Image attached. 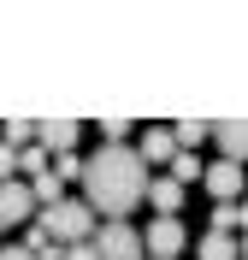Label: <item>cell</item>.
I'll list each match as a JSON object with an SVG mask.
<instances>
[{"instance_id":"8","label":"cell","mask_w":248,"mask_h":260,"mask_svg":"<svg viewBox=\"0 0 248 260\" xmlns=\"http://www.w3.org/2000/svg\"><path fill=\"white\" fill-rule=\"evenodd\" d=\"M213 136L231 166H248V118H225V124H213Z\"/></svg>"},{"instance_id":"6","label":"cell","mask_w":248,"mask_h":260,"mask_svg":"<svg viewBox=\"0 0 248 260\" xmlns=\"http://www.w3.org/2000/svg\"><path fill=\"white\" fill-rule=\"evenodd\" d=\"M77 136H83L77 118H42L36 124V148H48V154H77Z\"/></svg>"},{"instance_id":"17","label":"cell","mask_w":248,"mask_h":260,"mask_svg":"<svg viewBox=\"0 0 248 260\" xmlns=\"http://www.w3.org/2000/svg\"><path fill=\"white\" fill-rule=\"evenodd\" d=\"M213 231L219 237H236V201H219L213 207Z\"/></svg>"},{"instance_id":"24","label":"cell","mask_w":248,"mask_h":260,"mask_svg":"<svg viewBox=\"0 0 248 260\" xmlns=\"http://www.w3.org/2000/svg\"><path fill=\"white\" fill-rule=\"evenodd\" d=\"M242 260H248V243H242Z\"/></svg>"},{"instance_id":"7","label":"cell","mask_w":248,"mask_h":260,"mask_svg":"<svg viewBox=\"0 0 248 260\" xmlns=\"http://www.w3.org/2000/svg\"><path fill=\"white\" fill-rule=\"evenodd\" d=\"M201 183H207V195L213 201H242V166H231V160H219V166H201Z\"/></svg>"},{"instance_id":"13","label":"cell","mask_w":248,"mask_h":260,"mask_svg":"<svg viewBox=\"0 0 248 260\" xmlns=\"http://www.w3.org/2000/svg\"><path fill=\"white\" fill-rule=\"evenodd\" d=\"M18 172H24L30 183H36V178H48V148H36V142H30V148H18Z\"/></svg>"},{"instance_id":"9","label":"cell","mask_w":248,"mask_h":260,"mask_svg":"<svg viewBox=\"0 0 248 260\" xmlns=\"http://www.w3.org/2000/svg\"><path fill=\"white\" fill-rule=\"evenodd\" d=\"M148 201H154V213H160V219H178L183 183H171V178H148Z\"/></svg>"},{"instance_id":"16","label":"cell","mask_w":248,"mask_h":260,"mask_svg":"<svg viewBox=\"0 0 248 260\" xmlns=\"http://www.w3.org/2000/svg\"><path fill=\"white\" fill-rule=\"evenodd\" d=\"M130 118H100V136H107V148H124V136H130Z\"/></svg>"},{"instance_id":"4","label":"cell","mask_w":248,"mask_h":260,"mask_svg":"<svg viewBox=\"0 0 248 260\" xmlns=\"http://www.w3.org/2000/svg\"><path fill=\"white\" fill-rule=\"evenodd\" d=\"M36 219V195L24 178H6L0 183V225H30Z\"/></svg>"},{"instance_id":"14","label":"cell","mask_w":248,"mask_h":260,"mask_svg":"<svg viewBox=\"0 0 248 260\" xmlns=\"http://www.w3.org/2000/svg\"><path fill=\"white\" fill-rule=\"evenodd\" d=\"M0 142H6V148H30L36 142V124H30V118H6V136H0Z\"/></svg>"},{"instance_id":"22","label":"cell","mask_w":248,"mask_h":260,"mask_svg":"<svg viewBox=\"0 0 248 260\" xmlns=\"http://www.w3.org/2000/svg\"><path fill=\"white\" fill-rule=\"evenodd\" d=\"M36 260H65V248L53 243V248H42V254H36Z\"/></svg>"},{"instance_id":"19","label":"cell","mask_w":248,"mask_h":260,"mask_svg":"<svg viewBox=\"0 0 248 260\" xmlns=\"http://www.w3.org/2000/svg\"><path fill=\"white\" fill-rule=\"evenodd\" d=\"M6 178H18V148L0 142V183H6Z\"/></svg>"},{"instance_id":"23","label":"cell","mask_w":248,"mask_h":260,"mask_svg":"<svg viewBox=\"0 0 248 260\" xmlns=\"http://www.w3.org/2000/svg\"><path fill=\"white\" fill-rule=\"evenodd\" d=\"M236 225H242V231H248V201H236Z\"/></svg>"},{"instance_id":"1","label":"cell","mask_w":248,"mask_h":260,"mask_svg":"<svg viewBox=\"0 0 248 260\" xmlns=\"http://www.w3.org/2000/svg\"><path fill=\"white\" fill-rule=\"evenodd\" d=\"M148 195V166L136 160V148H100L95 160H83V207L124 219Z\"/></svg>"},{"instance_id":"21","label":"cell","mask_w":248,"mask_h":260,"mask_svg":"<svg viewBox=\"0 0 248 260\" xmlns=\"http://www.w3.org/2000/svg\"><path fill=\"white\" fill-rule=\"evenodd\" d=\"M0 260H36L30 248H0Z\"/></svg>"},{"instance_id":"18","label":"cell","mask_w":248,"mask_h":260,"mask_svg":"<svg viewBox=\"0 0 248 260\" xmlns=\"http://www.w3.org/2000/svg\"><path fill=\"white\" fill-rule=\"evenodd\" d=\"M48 172H53L59 183H71V178H83V160H77V154H59V160H53Z\"/></svg>"},{"instance_id":"11","label":"cell","mask_w":248,"mask_h":260,"mask_svg":"<svg viewBox=\"0 0 248 260\" xmlns=\"http://www.w3.org/2000/svg\"><path fill=\"white\" fill-rule=\"evenodd\" d=\"M171 154H178L171 130H148V136H142V148H136V160H142V166H165Z\"/></svg>"},{"instance_id":"10","label":"cell","mask_w":248,"mask_h":260,"mask_svg":"<svg viewBox=\"0 0 248 260\" xmlns=\"http://www.w3.org/2000/svg\"><path fill=\"white\" fill-rule=\"evenodd\" d=\"M207 136H213V124H207V118H178V124H171V142H178V154H195Z\"/></svg>"},{"instance_id":"12","label":"cell","mask_w":248,"mask_h":260,"mask_svg":"<svg viewBox=\"0 0 248 260\" xmlns=\"http://www.w3.org/2000/svg\"><path fill=\"white\" fill-rule=\"evenodd\" d=\"M195 260H242V243L236 237H219V231H207L195 248Z\"/></svg>"},{"instance_id":"5","label":"cell","mask_w":248,"mask_h":260,"mask_svg":"<svg viewBox=\"0 0 248 260\" xmlns=\"http://www.w3.org/2000/svg\"><path fill=\"white\" fill-rule=\"evenodd\" d=\"M178 248H183V225L178 219H154L148 237H142V260H178Z\"/></svg>"},{"instance_id":"15","label":"cell","mask_w":248,"mask_h":260,"mask_svg":"<svg viewBox=\"0 0 248 260\" xmlns=\"http://www.w3.org/2000/svg\"><path fill=\"white\" fill-rule=\"evenodd\" d=\"M201 178V160L195 154H171V183H195Z\"/></svg>"},{"instance_id":"2","label":"cell","mask_w":248,"mask_h":260,"mask_svg":"<svg viewBox=\"0 0 248 260\" xmlns=\"http://www.w3.org/2000/svg\"><path fill=\"white\" fill-rule=\"evenodd\" d=\"M36 225L48 231L59 248H71V243H89V237H95V213L83 207V201H53V207L42 213Z\"/></svg>"},{"instance_id":"3","label":"cell","mask_w":248,"mask_h":260,"mask_svg":"<svg viewBox=\"0 0 248 260\" xmlns=\"http://www.w3.org/2000/svg\"><path fill=\"white\" fill-rule=\"evenodd\" d=\"M95 260H142V231L113 219V225H95Z\"/></svg>"},{"instance_id":"20","label":"cell","mask_w":248,"mask_h":260,"mask_svg":"<svg viewBox=\"0 0 248 260\" xmlns=\"http://www.w3.org/2000/svg\"><path fill=\"white\" fill-rule=\"evenodd\" d=\"M65 260H95V243H71V248H65Z\"/></svg>"}]
</instances>
